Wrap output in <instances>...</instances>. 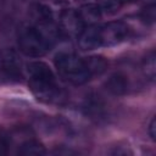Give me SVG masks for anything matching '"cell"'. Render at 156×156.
Masks as SVG:
<instances>
[{"instance_id": "1", "label": "cell", "mask_w": 156, "mask_h": 156, "mask_svg": "<svg viewBox=\"0 0 156 156\" xmlns=\"http://www.w3.org/2000/svg\"><path fill=\"white\" fill-rule=\"evenodd\" d=\"M32 93L44 102H54L61 98V89L50 67L44 62H30L27 67Z\"/></svg>"}, {"instance_id": "2", "label": "cell", "mask_w": 156, "mask_h": 156, "mask_svg": "<svg viewBox=\"0 0 156 156\" xmlns=\"http://www.w3.org/2000/svg\"><path fill=\"white\" fill-rule=\"evenodd\" d=\"M55 65L61 78H63L66 82L71 84L82 85L91 78L88 67L85 65V61L74 54H69V52L57 54L55 58Z\"/></svg>"}, {"instance_id": "3", "label": "cell", "mask_w": 156, "mask_h": 156, "mask_svg": "<svg viewBox=\"0 0 156 156\" xmlns=\"http://www.w3.org/2000/svg\"><path fill=\"white\" fill-rule=\"evenodd\" d=\"M18 46L24 55L30 57H40L50 49V44L34 26H23L20 29Z\"/></svg>"}, {"instance_id": "4", "label": "cell", "mask_w": 156, "mask_h": 156, "mask_svg": "<svg viewBox=\"0 0 156 156\" xmlns=\"http://www.w3.org/2000/svg\"><path fill=\"white\" fill-rule=\"evenodd\" d=\"M129 33V28L124 22L113 21L99 26V41L101 46H113L123 41Z\"/></svg>"}, {"instance_id": "5", "label": "cell", "mask_w": 156, "mask_h": 156, "mask_svg": "<svg viewBox=\"0 0 156 156\" xmlns=\"http://www.w3.org/2000/svg\"><path fill=\"white\" fill-rule=\"evenodd\" d=\"M83 28H84V24L77 11L72 9H66L61 12L60 21H58L60 34L68 37V38L78 37L80 32L83 30Z\"/></svg>"}, {"instance_id": "6", "label": "cell", "mask_w": 156, "mask_h": 156, "mask_svg": "<svg viewBox=\"0 0 156 156\" xmlns=\"http://www.w3.org/2000/svg\"><path fill=\"white\" fill-rule=\"evenodd\" d=\"M0 71L10 78L22 77V61L13 49L4 48L0 50Z\"/></svg>"}, {"instance_id": "7", "label": "cell", "mask_w": 156, "mask_h": 156, "mask_svg": "<svg viewBox=\"0 0 156 156\" xmlns=\"http://www.w3.org/2000/svg\"><path fill=\"white\" fill-rule=\"evenodd\" d=\"M78 38V45L82 50H94L100 48L99 41V26H85Z\"/></svg>"}, {"instance_id": "8", "label": "cell", "mask_w": 156, "mask_h": 156, "mask_svg": "<svg viewBox=\"0 0 156 156\" xmlns=\"http://www.w3.org/2000/svg\"><path fill=\"white\" fill-rule=\"evenodd\" d=\"M78 15L84 24L85 26H93V24H96L98 21L101 18V7L96 4H85L83 5L78 11Z\"/></svg>"}, {"instance_id": "9", "label": "cell", "mask_w": 156, "mask_h": 156, "mask_svg": "<svg viewBox=\"0 0 156 156\" xmlns=\"http://www.w3.org/2000/svg\"><path fill=\"white\" fill-rule=\"evenodd\" d=\"M106 89L113 95H123L128 90V79L122 73H113L106 82Z\"/></svg>"}, {"instance_id": "10", "label": "cell", "mask_w": 156, "mask_h": 156, "mask_svg": "<svg viewBox=\"0 0 156 156\" xmlns=\"http://www.w3.org/2000/svg\"><path fill=\"white\" fill-rule=\"evenodd\" d=\"M18 154L23 156H43L46 154V150L39 141L27 140L21 145Z\"/></svg>"}, {"instance_id": "11", "label": "cell", "mask_w": 156, "mask_h": 156, "mask_svg": "<svg viewBox=\"0 0 156 156\" xmlns=\"http://www.w3.org/2000/svg\"><path fill=\"white\" fill-rule=\"evenodd\" d=\"M84 61H85V65L88 67L90 76L100 74L106 68V61L101 56H90V57H87Z\"/></svg>"}, {"instance_id": "12", "label": "cell", "mask_w": 156, "mask_h": 156, "mask_svg": "<svg viewBox=\"0 0 156 156\" xmlns=\"http://www.w3.org/2000/svg\"><path fill=\"white\" fill-rule=\"evenodd\" d=\"M155 67H156V65H155V52L151 51L143 60V71H144V74L149 79H151V80L155 78V73H156V68Z\"/></svg>"}, {"instance_id": "13", "label": "cell", "mask_w": 156, "mask_h": 156, "mask_svg": "<svg viewBox=\"0 0 156 156\" xmlns=\"http://www.w3.org/2000/svg\"><path fill=\"white\" fill-rule=\"evenodd\" d=\"M121 6H122V4L119 0H104L102 6H100V7H101V10L106 11L107 13H115L116 11H118V9Z\"/></svg>"}, {"instance_id": "14", "label": "cell", "mask_w": 156, "mask_h": 156, "mask_svg": "<svg viewBox=\"0 0 156 156\" xmlns=\"http://www.w3.org/2000/svg\"><path fill=\"white\" fill-rule=\"evenodd\" d=\"M141 17L146 23H154V21H155V5L150 4L149 6H146L143 10Z\"/></svg>"}, {"instance_id": "15", "label": "cell", "mask_w": 156, "mask_h": 156, "mask_svg": "<svg viewBox=\"0 0 156 156\" xmlns=\"http://www.w3.org/2000/svg\"><path fill=\"white\" fill-rule=\"evenodd\" d=\"M155 129H156V122H155V118H152L151 122H150V126H149V134H150V136H151L152 140H155V138H156Z\"/></svg>"}, {"instance_id": "16", "label": "cell", "mask_w": 156, "mask_h": 156, "mask_svg": "<svg viewBox=\"0 0 156 156\" xmlns=\"http://www.w3.org/2000/svg\"><path fill=\"white\" fill-rule=\"evenodd\" d=\"M7 152V141L4 136L0 135V156L5 155Z\"/></svg>"}, {"instance_id": "17", "label": "cell", "mask_w": 156, "mask_h": 156, "mask_svg": "<svg viewBox=\"0 0 156 156\" xmlns=\"http://www.w3.org/2000/svg\"><path fill=\"white\" fill-rule=\"evenodd\" d=\"M119 1H121L122 5H124V4H130V2H133V1H135V0H119Z\"/></svg>"}]
</instances>
